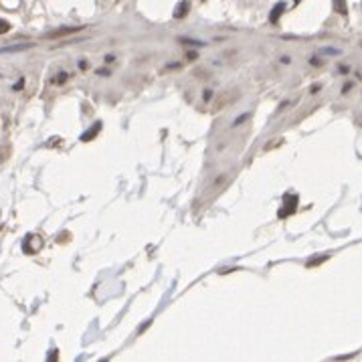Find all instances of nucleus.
I'll list each match as a JSON object with an SVG mask.
<instances>
[{
  "label": "nucleus",
  "mask_w": 362,
  "mask_h": 362,
  "mask_svg": "<svg viewBox=\"0 0 362 362\" xmlns=\"http://www.w3.org/2000/svg\"><path fill=\"white\" fill-rule=\"evenodd\" d=\"M283 10H285V4H283V2H277V4L273 6L272 14H269V22H272V24H277V20H279V16L283 14Z\"/></svg>",
  "instance_id": "3"
},
{
  "label": "nucleus",
  "mask_w": 362,
  "mask_h": 362,
  "mask_svg": "<svg viewBox=\"0 0 362 362\" xmlns=\"http://www.w3.org/2000/svg\"><path fill=\"white\" fill-rule=\"evenodd\" d=\"M332 6H334V10H336L338 14H342V16H346V14H348L346 0H332Z\"/></svg>",
  "instance_id": "6"
},
{
  "label": "nucleus",
  "mask_w": 362,
  "mask_h": 362,
  "mask_svg": "<svg viewBox=\"0 0 362 362\" xmlns=\"http://www.w3.org/2000/svg\"><path fill=\"white\" fill-rule=\"evenodd\" d=\"M245 119H249V113H243V115H239V117H237V119L233 122V126H241V124H243Z\"/></svg>",
  "instance_id": "11"
},
{
  "label": "nucleus",
  "mask_w": 362,
  "mask_h": 362,
  "mask_svg": "<svg viewBox=\"0 0 362 362\" xmlns=\"http://www.w3.org/2000/svg\"><path fill=\"white\" fill-rule=\"evenodd\" d=\"M320 87H322V85H312V89L310 91H312V93H316V91H320Z\"/></svg>",
  "instance_id": "15"
},
{
  "label": "nucleus",
  "mask_w": 362,
  "mask_h": 362,
  "mask_svg": "<svg viewBox=\"0 0 362 362\" xmlns=\"http://www.w3.org/2000/svg\"><path fill=\"white\" fill-rule=\"evenodd\" d=\"M297 202H299V196L297 194H291V192H287V194H283V206L279 208V219H287L289 215H293L295 210H297Z\"/></svg>",
  "instance_id": "1"
},
{
  "label": "nucleus",
  "mask_w": 362,
  "mask_h": 362,
  "mask_svg": "<svg viewBox=\"0 0 362 362\" xmlns=\"http://www.w3.org/2000/svg\"><path fill=\"white\" fill-rule=\"evenodd\" d=\"M188 8H190V4L186 2V0H182L176 4V8H174V18H182V16H186L188 14Z\"/></svg>",
  "instance_id": "4"
},
{
  "label": "nucleus",
  "mask_w": 362,
  "mask_h": 362,
  "mask_svg": "<svg viewBox=\"0 0 362 362\" xmlns=\"http://www.w3.org/2000/svg\"><path fill=\"white\" fill-rule=\"evenodd\" d=\"M8 31H10V24L0 18V35H4V33H8Z\"/></svg>",
  "instance_id": "10"
},
{
  "label": "nucleus",
  "mask_w": 362,
  "mask_h": 362,
  "mask_svg": "<svg viewBox=\"0 0 362 362\" xmlns=\"http://www.w3.org/2000/svg\"><path fill=\"white\" fill-rule=\"evenodd\" d=\"M67 77H69V75H67V73L63 71V73H59V75H57V79H55V83H65V81H67Z\"/></svg>",
  "instance_id": "12"
},
{
  "label": "nucleus",
  "mask_w": 362,
  "mask_h": 362,
  "mask_svg": "<svg viewBox=\"0 0 362 362\" xmlns=\"http://www.w3.org/2000/svg\"><path fill=\"white\" fill-rule=\"evenodd\" d=\"M180 43H186V45H192V47H202V45H204L202 41H194V39H180Z\"/></svg>",
  "instance_id": "9"
},
{
  "label": "nucleus",
  "mask_w": 362,
  "mask_h": 362,
  "mask_svg": "<svg viewBox=\"0 0 362 362\" xmlns=\"http://www.w3.org/2000/svg\"><path fill=\"white\" fill-rule=\"evenodd\" d=\"M81 28H63V31H53L47 35V39H59V37H65V35H73V33H79Z\"/></svg>",
  "instance_id": "5"
},
{
  "label": "nucleus",
  "mask_w": 362,
  "mask_h": 362,
  "mask_svg": "<svg viewBox=\"0 0 362 362\" xmlns=\"http://www.w3.org/2000/svg\"><path fill=\"white\" fill-rule=\"evenodd\" d=\"M22 85H24V81H22V79H20V81H18V83H16V85H14V89H20V87H22Z\"/></svg>",
  "instance_id": "13"
},
{
  "label": "nucleus",
  "mask_w": 362,
  "mask_h": 362,
  "mask_svg": "<svg viewBox=\"0 0 362 362\" xmlns=\"http://www.w3.org/2000/svg\"><path fill=\"white\" fill-rule=\"evenodd\" d=\"M210 95H213V91H204V99H206V101L210 99Z\"/></svg>",
  "instance_id": "14"
},
{
  "label": "nucleus",
  "mask_w": 362,
  "mask_h": 362,
  "mask_svg": "<svg viewBox=\"0 0 362 362\" xmlns=\"http://www.w3.org/2000/svg\"><path fill=\"white\" fill-rule=\"evenodd\" d=\"M328 257H330V255H322V257H316V259H310V261H308L306 265H308V267H316V265H320V263H324V261H326Z\"/></svg>",
  "instance_id": "7"
},
{
  "label": "nucleus",
  "mask_w": 362,
  "mask_h": 362,
  "mask_svg": "<svg viewBox=\"0 0 362 362\" xmlns=\"http://www.w3.org/2000/svg\"><path fill=\"white\" fill-rule=\"evenodd\" d=\"M99 132H101V122H95V124L91 126L89 130H87V132L81 136V142H91V140H93V138H95Z\"/></svg>",
  "instance_id": "2"
},
{
  "label": "nucleus",
  "mask_w": 362,
  "mask_h": 362,
  "mask_svg": "<svg viewBox=\"0 0 362 362\" xmlns=\"http://www.w3.org/2000/svg\"><path fill=\"white\" fill-rule=\"evenodd\" d=\"M322 55H340V49H332V47H324L322 51H320Z\"/></svg>",
  "instance_id": "8"
},
{
  "label": "nucleus",
  "mask_w": 362,
  "mask_h": 362,
  "mask_svg": "<svg viewBox=\"0 0 362 362\" xmlns=\"http://www.w3.org/2000/svg\"><path fill=\"white\" fill-rule=\"evenodd\" d=\"M293 2H295V4H297V2H301V0H293Z\"/></svg>",
  "instance_id": "16"
}]
</instances>
